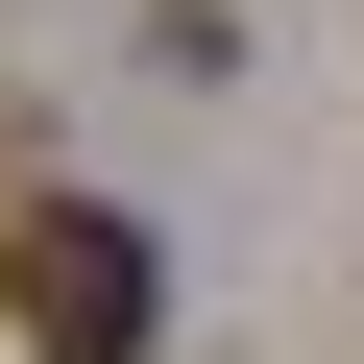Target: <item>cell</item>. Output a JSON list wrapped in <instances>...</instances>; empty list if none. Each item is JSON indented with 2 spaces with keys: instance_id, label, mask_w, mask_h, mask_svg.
<instances>
[{
  "instance_id": "6da1fadb",
  "label": "cell",
  "mask_w": 364,
  "mask_h": 364,
  "mask_svg": "<svg viewBox=\"0 0 364 364\" xmlns=\"http://www.w3.org/2000/svg\"><path fill=\"white\" fill-rule=\"evenodd\" d=\"M0 316H25V364H146V243L97 219V195H25V219H0Z\"/></svg>"
}]
</instances>
